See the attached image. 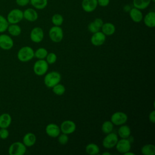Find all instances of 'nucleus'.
Wrapping results in <instances>:
<instances>
[{
  "instance_id": "nucleus-20",
  "label": "nucleus",
  "mask_w": 155,
  "mask_h": 155,
  "mask_svg": "<svg viewBox=\"0 0 155 155\" xmlns=\"http://www.w3.org/2000/svg\"><path fill=\"white\" fill-rule=\"evenodd\" d=\"M36 141V137L35 134L32 133H26L22 139V143L27 147H30L35 145Z\"/></svg>"
},
{
  "instance_id": "nucleus-11",
  "label": "nucleus",
  "mask_w": 155,
  "mask_h": 155,
  "mask_svg": "<svg viewBox=\"0 0 155 155\" xmlns=\"http://www.w3.org/2000/svg\"><path fill=\"white\" fill-rule=\"evenodd\" d=\"M44 36V33L43 30L39 27H34L30 31V37L31 41L35 43L41 42Z\"/></svg>"
},
{
  "instance_id": "nucleus-34",
  "label": "nucleus",
  "mask_w": 155,
  "mask_h": 155,
  "mask_svg": "<svg viewBox=\"0 0 155 155\" xmlns=\"http://www.w3.org/2000/svg\"><path fill=\"white\" fill-rule=\"evenodd\" d=\"M88 29L89 30L90 32H91V33H94L97 31H100L101 28L93 21L91 22L88 25Z\"/></svg>"
},
{
  "instance_id": "nucleus-30",
  "label": "nucleus",
  "mask_w": 155,
  "mask_h": 155,
  "mask_svg": "<svg viewBox=\"0 0 155 155\" xmlns=\"http://www.w3.org/2000/svg\"><path fill=\"white\" fill-rule=\"evenodd\" d=\"M47 54V50L43 47H40L35 51V56L38 59H44V58H46Z\"/></svg>"
},
{
  "instance_id": "nucleus-17",
  "label": "nucleus",
  "mask_w": 155,
  "mask_h": 155,
  "mask_svg": "<svg viewBox=\"0 0 155 155\" xmlns=\"http://www.w3.org/2000/svg\"><path fill=\"white\" fill-rule=\"evenodd\" d=\"M128 12L130 17L133 22L139 23L142 21L143 16L140 10L133 7V8H130Z\"/></svg>"
},
{
  "instance_id": "nucleus-13",
  "label": "nucleus",
  "mask_w": 155,
  "mask_h": 155,
  "mask_svg": "<svg viewBox=\"0 0 155 155\" xmlns=\"http://www.w3.org/2000/svg\"><path fill=\"white\" fill-rule=\"evenodd\" d=\"M97 5V0H82L81 2L82 10L87 13L94 12L96 9Z\"/></svg>"
},
{
  "instance_id": "nucleus-18",
  "label": "nucleus",
  "mask_w": 155,
  "mask_h": 155,
  "mask_svg": "<svg viewBox=\"0 0 155 155\" xmlns=\"http://www.w3.org/2000/svg\"><path fill=\"white\" fill-rule=\"evenodd\" d=\"M143 22L145 25L149 28H153L155 27V12L151 11L147 13L144 17H143Z\"/></svg>"
},
{
  "instance_id": "nucleus-27",
  "label": "nucleus",
  "mask_w": 155,
  "mask_h": 155,
  "mask_svg": "<svg viewBox=\"0 0 155 155\" xmlns=\"http://www.w3.org/2000/svg\"><path fill=\"white\" fill-rule=\"evenodd\" d=\"M141 153L143 155H154L155 146L153 144L151 143L146 144L142 147Z\"/></svg>"
},
{
  "instance_id": "nucleus-33",
  "label": "nucleus",
  "mask_w": 155,
  "mask_h": 155,
  "mask_svg": "<svg viewBox=\"0 0 155 155\" xmlns=\"http://www.w3.org/2000/svg\"><path fill=\"white\" fill-rule=\"evenodd\" d=\"M46 61L48 64H53L56 62L57 60V56L54 53H49L46 56Z\"/></svg>"
},
{
  "instance_id": "nucleus-23",
  "label": "nucleus",
  "mask_w": 155,
  "mask_h": 155,
  "mask_svg": "<svg viewBox=\"0 0 155 155\" xmlns=\"http://www.w3.org/2000/svg\"><path fill=\"white\" fill-rule=\"evenodd\" d=\"M118 135L122 139H127L130 137L131 134V129L130 128L126 125H121V126L119 128Z\"/></svg>"
},
{
  "instance_id": "nucleus-32",
  "label": "nucleus",
  "mask_w": 155,
  "mask_h": 155,
  "mask_svg": "<svg viewBox=\"0 0 155 155\" xmlns=\"http://www.w3.org/2000/svg\"><path fill=\"white\" fill-rule=\"evenodd\" d=\"M9 23L6 18L0 15V33H2L7 31Z\"/></svg>"
},
{
  "instance_id": "nucleus-10",
  "label": "nucleus",
  "mask_w": 155,
  "mask_h": 155,
  "mask_svg": "<svg viewBox=\"0 0 155 155\" xmlns=\"http://www.w3.org/2000/svg\"><path fill=\"white\" fill-rule=\"evenodd\" d=\"M60 130L62 133L70 134L74 132L76 128L75 123L70 120L63 121L60 125Z\"/></svg>"
},
{
  "instance_id": "nucleus-29",
  "label": "nucleus",
  "mask_w": 155,
  "mask_h": 155,
  "mask_svg": "<svg viewBox=\"0 0 155 155\" xmlns=\"http://www.w3.org/2000/svg\"><path fill=\"white\" fill-rule=\"evenodd\" d=\"M64 22V18L62 15L59 13L53 15L51 17V22L54 25L61 26Z\"/></svg>"
},
{
  "instance_id": "nucleus-16",
  "label": "nucleus",
  "mask_w": 155,
  "mask_h": 155,
  "mask_svg": "<svg viewBox=\"0 0 155 155\" xmlns=\"http://www.w3.org/2000/svg\"><path fill=\"white\" fill-rule=\"evenodd\" d=\"M23 18L29 22H35L38 18V13L35 9L28 8L23 11Z\"/></svg>"
},
{
  "instance_id": "nucleus-22",
  "label": "nucleus",
  "mask_w": 155,
  "mask_h": 155,
  "mask_svg": "<svg viewBox=\"0 0 155 155\" xmlns=\"http://www.w3.org/2000/svg\"><path fill=\"white\" fill-rule=\"evenodd\" d=\"M7 31L12 36H18L21 35L22 29L18 24H9L7 28Z\"/></svg>"
},
{
  "instance_id": "nucleus-35",
  "label": "nucleus",
  "mask_w": 155,
  "mask_h": 155,
  "mask_svg": "<svg viewBox=\"0 0 155 155\" xmlns=\"http://www.w3.org/2000/svg\"><path fill=\"white\" fill-rule=\"evenodd\" d=\"M58 142L61 145H65L66 144L68 141V137L67 134L62 133V134H59L58 136Z\"/></svg>"
},
{
  "instance_id": "nucleus-12",
  "label": "nucleus",
  "mask_w": 155,
  "mask_h": 155,
  "mask_svg": "<svg viewBox=\"0 0 155 155\" xmlns=\"http://www.w3.org/2000/svg\"><path fill=\"white\" fill-rule=\"evenodd\" d=\"M116 148L120 153L124 154L125 153L131 149V142L127 139H121L120 140H118L116 145Z\"/></svg>"
},
{
  "instance_id": "nucleus-6",
  "label": "nucleus",
  "mask_w": 155,
  "mask_h": 155,
  "mask_svg": "<svg viewBox=\"0 0 155 155\" xmlns=\"http://www.w3.org/2000/svg\"><path fill=\"white\" fill-rule=\"evenodd\" d=\"M48 69V64L44 59H38L33 65L34 73L38 76L45 74Z\"/></svg>"
},
{
  "instance_id": "nucleus-5",
  "label": "nucleus",
  "mask_w": 155,
  "mask_h": 155,
  "mask_svg": "<svg viewBox=\"0 0 155 155\" xmlns=\"http://www.w3.org/2000/svg\"><path fill=\"white\" fill-rule=\"evenodd\" d=\"M50 39L54 42H59L64 37L63 30L60 26L54 25L50 28L48 31Z\"/></svg>"
},
{
  "instance_id": "nucleus-38",
  "label": "nucleus",
  "mask_w": 155,
  "mask_h": 155,
  "mask_svg": "<svg viewBox=\"0 0 155 155\" xmlns=\"http://www.w3.org/2000/svg\"><path fill=\"white\" fill-rule=\"evenodd\" d=\"M98 5L101 7H107L110 4V0H97Z\"/></svg>"
},
{
  "instance_id": "nucleus-36",
  "label": "nucleus",
  "mask_w": 155,
  "mask_h": 155,
  "mask_svg": "<svg viewBox=\"0 0 155 155\" xmlns=\"http://www.w3.org/2000/svg\"><path fill=\"white\" fill-rule=\"evenodd\" d=\"M9 136V131L7 128H0V139H5Z\"/></svg>"
},
{
  "instance_id": "nucleus-9",
  "label": "nucleus",
  "mask_w": 155,
  "mask_h": 155,
  "mask_svg": "<svg viewBox=\"0 0 155 155\" xmlns=\"http://www.w3.org/2000/svg\"><path fill=\"white\" fill-rule=\"evenodd\" d=\"M14 42L12 37L7 34L0 35V48L4 50H9L13 47Z\"/></svg>"
},
{
  "instance_id": "nucleus-31",
  "label": "nucleus",
  "mask_w": 155,
  "mask_h": 155,
  "mask_svg": "<svg viewBox=\"0 0 155 155\" xmlns=\"http://www.w3.org/2000/svg\"><path fill=\"white\" fill-rule=\"evenodd\" d=\"M52 91L53 92L58 96L62 95L65 91V88L64 85H63L61 84L58 83V84L55 85L54 87H52Z\"/></svg>"
},
{
  "instance_id": "nucleus-15",
  "label": "nucleus",
  "mask_w": 155,
  "mask_h": 155,
  "mask_svg": "<svg viewBox=\"0 0 155 155\" xmlns=\"http://www.w3.org/2000/svg\"><path fill=\"white\" fill-rule=\"evenodd\" d=\"M46 134L51 137H57L61 133L60 128L55 124H49L45 127Z\"/></svg>"
},
{
  "instance_id": "nucleus-4",
  "label": "nucleus",
  "mask_w": 155,
  "mask_h": 155,
  "mask_svg": "<svg viewBox=\"0 0 155 155\" xmlns=\"http://www.w3.org/2000/svg\"><path fill=\"white\" fill-rule=\"evenodd\" d=\"M27 151V147L21 142H15L8 148L10 155H23Z\"/></svg>"
},
{
  "instance_id": "nucleus-1",
  "label": "nucleus",
  "mask_w": 155,
  "mask_h": 155,
  "mask_svg": "<svg viewBox=\"0 0 155 155\" xmlns=\"http://www.w3.org/2000/svg\"><path fill=\"white\" fill-rule=\"evenodd\" d=\"M35 56V51L33 49L29 46H24L21 47L18 51L17 58L23 62H28L31 60Z\"/></svg>"
},
{
  "instance_id": "nucleus-41",
  "label": "nucleus",
  "mask_w": 155,
  "mask_h": 155,
  "mask_svg": "<svg viewBox=\"0 0 155 155\" xmlns=\"http://www.w3.org/2000/svg\"><path fill=\"white\" fill-rule=\"evenodd\" d=\"M124 154V155H134V153H131V152H130V151H128L125 153Z\"/></svg>"
},
{
  "instance_id": "nucleus-26",
  "label": "nucleus",
  "mask_w": 155,
  "mask_h": 155,
  "mask_svg": "<svg viewBox=\"0 0 155 155\" xmlns=\"http://www.w3.org/2000/svg\"><path fill=\"white\" fill-rule=\"evenodd\" d=\"M99 147L98 145L94 143H91L88 144L85 147V151L87 154L90 155L98 154L99 153Z\"/></svg>"
},
{
  "instance_id": "nucleus-39",
  "label": "nucleus",
  "mask_w": 155,
  "mask_h": 155,
  "mask_svg": "<svg viewBox=\"0 0 155 155\" xmlns=\"http://www.w3.org/2000/svg\"><path fill=\"white\" fill-rule=\"evenodd\" d=\"M93 22H94L100 28H101V27H102V25H103V24H104V22H103L102 19L101 18H96V19L93 21Z\"/></svg>"
},
{
  "instance_id": "nucleus-7",
  "label": "nucleus",
  "mask_w": 155,
  "mask_h": 155,
  "mask_svg": "<svg viewBox=\"0 0 155 155\" xmlns=\"http://www.w3.org/2000/svg\"><path fill=\"white\" fill-rule=\"evenodd\" d=\"M104 138L102 140V145L104 148L110 149L114 147L118 141L117 135L113 132H111Z\"/></svg>"
},
{
  "instance_id": "nucleus-42",
  "label": "nucleus",
  "mask_w": 155,
  "mask_h": 155,
  "mask_svg": "<svg viewBox=\"0 0 155 155\" xmlns=\"http://www.w3.org/2000/svg\"><path fill=\"white\" fill-rule=\"evenodd\" d=\"M103 155H110V153H108V152H104L102 153Z\"/></svg>"
},
{
  "instance_id": "nucleus-2",
  "label": "nucleus",
  "mask_w": 155,
  "mask_h": 155,
  "mask_svg": "<svg viewBox=\"0 0 155 155\" xmlns=\"http://www.w3.org/2000/svg\"><path fill=\"white\" fill-rule=\"evenodd\" d=\"M61 80V74L58 71H51L46 74L44 79V82L48 88H52L60 82Z\"/></svg>"
},
{
  "instance_id": "nucleus-21",
  "label": "nucleus",
  "mask_w": 155,
  "mask_h": 155,
  "mask_svg": "<svg viewBox=\"0 0 155 155\" xmlns=\"http://www.w3.org/2000/svg\"><path fill=\"white\" fill-rule=\"evenodd\" d=\"M101 29L102 30V32L105 36H111L113 35L116 31L114 25L111 22L104 23Z\"/></svg>"
},
{
  "instance_id": "nucleus-3",
  "label": "nucleus",
  "mask_w": 155,
  "mask_h": 155,
  "mask_svg": "<svg viewBox=\"0 0 155 155\" xmlns=\"http://www.w3.org/2000/svg\"><path fill=\"white\" fill-rule=\"evenodd\" d=\"M7 19L9 24H18L23 19V11L19 8H13L7 14Z\"/></svg>"
},
{
  "instance_id": "nucleus-8",
  "label": "nucleus",
  "mask_w": 155,
  "mask_h": 155,
  "mask_svg": "<svg viewBox=\"0 0 155 155\" xmlns=\"http://www.w3.org/2000/svg\"><path fill=\"white\" fill-rule=\"evenodd\" d=\"M128 120V116L126 113L121 111L114 113L111 116L110 121L116 125H121L126 123Z\"/></svg>"
},
{
  "instance_id": "nucleus-19",
  "label": "nucleus",
  "mask_w": 155,
  "mask_h": 155,
  "mask_svg": "<svg viewBox=\"0 0 155 155\" xmlns=\"http://www.w3.org/2000/svg\"><path fill=\"white\" fill-rule=\"evenodd\" d=\"M12 117L7 113L0 115V128H8L12 123Z\"/></svg>"
},
{
  "instance_id": "nucleus-28",
  "label": "nucleus",
  "mask_w": 155,
  "mask_h": 155,
  "mask_svg": "<svg viewBox=\"0 0 155 155\" xmlns=\"http://www.w3.org/2000/svg\"><path fill=\"white\" fill-rule=\"evenodd\" d=\"M113 124L110 120L105 121L102 125V131L105 134H108L112 132L113 130Z\"/></svg>"
},
{
  "instance_id": "nucleus-24",
  "label": "nucleus",
  "mask_w": 155,
  "mask_h": 155,
  "mask_svg": "<svg viewBox=\"0 0 155 155\" xmlns=\"http://www.w3.org/2000/svg\"><path fill=\"white\" fill-rule=\"evenodd\" d=\"M151 2V0H133V7L140 10L147 8Z\"/></svg>"
},
{
  "instance_id": "nucleus-14",
  "label": "nucleus",
  "mask_w": 155,
  "mask_h": 155,
  "mask_svg": "<svg viewBox=\"0 0 155 155\" xmlns=\"http://www.w3.org/2000/svg\"><path fill=\"white\" fill-rule=\"evenodd\" d=\"M106 36L102 31H97L94 33H93V35L91 37L90 41L91 43L94 46H100L102 45L105 41Z\"/></svg>"
},
{
  "instance_id": "nucleus-25",
  "label": "nucleus",
  "mask_w": 155,
  "mask_h": 155,
  "mask_svg": "<svg viewBox=\"0 0 155 155\" xmlns=\"http://www.w3.org/2000/svg\"><path fill=\"white\" fill-rule=\"evenodd\" d=\"M30 4L37 10L45 8L48 4V0H30Z\"/></svg>"
},
{
  "instance_id": "nucleus-37",
  "label": "nucleus",
  "mask_w": 155,
  "mask_h": 155,
  "mask_svg": "<svg viewBox=\"0 0 155 155\" xmlns=\"http://www.w3.org/2000/svg\"><path fill=\"white\" fill-rule=\"evenodd\" d=\"M16 4L20 7H24L30 3V0H15Z\"/></svg>"
},
{
  "instance_id": "nucleus-40",
  "label": "nucleus",
  "mask_w": 155,
  "mask_h": 155,
  "mask_svg": "<svg viewBox=\"0 0 155 155\" xmlns=\"http://www.w3.org/2000/svg\"><path fill=\"white\" fill-rule=\"evenodd\" d=\"M149 120L152 123H155V111L153 110L149 114Z\"/></svg>"
},
{
  "instance_id": "nucleus-43",
  "label": "nucleus",
  "mask_w": 155,
  "mask_h": 155,
  "mask_svg": "<svg viewBox=\"0 0 155 155\" xmlns=\"http://www.w3.org/2000/svg\"><path fill=\"white\" fill-rule=\"evenodd\" d=\"M151 2H155V0H151Z\"/></svg>"
}]
</instances>
